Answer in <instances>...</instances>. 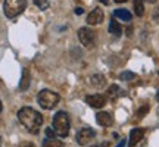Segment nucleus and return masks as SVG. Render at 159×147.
I'll return each mask as SVG.
<instances>
[{
    "label": "nucleus",
    "mask_w": 159,
    "mask_h": 147,
    "mask_svg": "<svg viewBox=\"0 0 159 147\" xmlns=\"http://www.w3.org/2000/svg\"><path fill=\"white\" fill-rule=\"evenodd\" d=\"M114 16L121 19V21H125V22H130L131 21V13L127 9H116L114 12Z\"/></svg>",
    "instance_id": "obj_14"
},
{
    "label": "nucleus",
    "mask_w": 159,
    "mask_h": 147,
    "mask_svg": "<svg viewBox=\"0 0 159 147\" xmlns=\"http://www.w3.org/2000/svg\"><path fill=\"white\" fill-rule=\"evenodd\" d=\"M2 110H3V106H2V102H0V113H2Z\"/></svg>",
    "instance_id": "obj_30"
},
{
    "label": "nucleus",
    "mask_w": 159,
    "mask_h": 147,
    "mask_svg": "<svg viewBox=\"0 0 159 147\" xmlns=\"http://www.w3.org/2000/svg\"><path fill=\"white\" fill-rule=\"evenodd\" d=\"M69 128H71V124H69V116L66 112H57L55 116H53V130L59 137H66L69 134Z\"/></svg>",
    "instance_id": "obj_2"
},
{
    "label": "nucleus",
    "mask_w": 159,
    "mask_h": 147,
    "mask_svg": "<svg viewBox=\"0 0 159 147\" xmlns=\"http://www.w3.org/2000/svg\"><path fill=\"white\" fill-rule=\"evenodd\" d=\"M93 147H97V146H93Z\"/></svg>",
    "instance_id": "obj_32"
},
{
    "label": "nucleus",
    "mask_w": 159,
    "mask_h": 147,
    "mask_svg": "<svg viewBox=\"0 0 159 147\" xmlns=\"http://www.w3.org/2000/svg\"><path fill=\"white\" fill-rule=\"evenodd\" d=\"M27 7V0H5L3 3V11L7 18H16L21 15Z\"/></svg>",
    "instance_id": "obj_4"
},
{
    "label": "nucleus",
    "mask_w": 159,
    "mask_h": 147,
    "mask_svg": "<svg viewBox=\"0 0 159 147\" xmlns=\"http://www.w3.org/2000/svg\"><path fill=\"white\" fill-rule=\"evenodd\" d=\"M35 6H39L41 11H46L49 7V0H34Z\"/></svg>",
    "instance_id": "obj_19"
},
{
    "label": "nucleus",
    "mask_w": 159,
    "mask_h": 147,
    "mask_svg": "<svg viewBox=\"0 0 159 147\" xmlns=\"http://www.w3.org/2000/svg\"><path fill=\"white\" fill-rule=\"evenodd\" d=\"M30 82H31V74H30L28 68H24L22 71V78H21V82H19V88L21 91H27L30 88Z\"/></svg>",
    "instance_id": "obj_11"
},
{
    "label": "nucleus",
    "mask_w": 159,
    "mask_h": 147,
    "mask_svg": "<svg viewBox=\"0 0 159 147\" xmlns=\"http://www.w3.org/2000/svg\"><path fill=\"white\" fill-rule=\"evenodd\" d=\"M0 146H2V137H0Z\"/></svg>",
    "instance_id": "obj_31"
},
{
    "label": "nucleus",
    "mask_w": 159,
    "mask_h": 147,
    "mask_svg": "<svg viewBox=\"0 0 159 147\" xmlns=\"http://www.w3.org/2000/svg\"><path fill=\"white\" fill-rule=\"evenodd\" d=\"M43 147H63V143L61 140H57L56 137H47L43 141Z\"/></svg>",
    "instance_id": "obj_15"
},
{
    "label": "nucleus",
    "mask_w": 159,
    "mask_h": 147,
    "mask_svg": "<svg viewBox=\"0 0 159 147\" xmlns=\"http://www.w3.org/2000/svg\"><path fill=\"white\" fill-rule=\"evenodd\" d=\"M96 121L97 124L102 125V127H111L114 124V118L109 112H99L96 115Z\"/></svg>",
    "instance_id": "obj_10"
},
{
    "label": "nucleus",
    "mask_w": 159,
    "mask_h": 147,
    "mask_svg": "<svg viewBox=\"0 0 159 147\" xmlns=\"http://www.w3.org/2000/svg\"><path fill=\"white\" fill-rule=\"evenodd\" d=\"M156 100L159 102V90H158V93H156Z\"/></svg>",
    "instance_id": "obj_29"
},
{
    "label": "nucleus",
    "mask_w": 159,
    "mask_h": 147,
    "mask_svg": "<svg viewBox=\"0 0 159 147\" xmlns=\"http://www.w3.org/2000/svg\"><path fill=\"white\" fill-rule=\"evenodd\" d=\"M109 33L112 35H115V37H119V35L122 34V28H121L118 21L111 19V22H109Z\"/></svg>",
    "instance_id": "obj_13"
},
{
    "label": "nucleus",
    "mask_w": 159,
    "mask_h": 147,
    "mask_svg": "<svg viewBox=\"0 0 159 147\" xmlns=\"http://www.w3.org/2000/svg\"><path fill=\"white\" fill-rule=\"evenodd\" d=\"M144 137V130L142 128H134L130 132V140H128V147H134L136 144L142 141V138Z\"/></svg>",
    "instance_id": "obj_9"
},
{
    "label": "nucleus",
    "mask_w": 159,
    "mask_h": 147,
    "mask_svg": "<svg viewBox=\"0 0 159 147\" xmlns=\"http://www.w3.org/2000/svg\"><path fill=\"white\" fill-rule=\"evenodd\" d=\"M153 19L159 24V6L156 7V9H155V11H153Z\"/></svg>",
    "instance_id": "obj_21"
},
{
    "label": "nucleus",
    "mask_w": 159,
    "mask_h": 147,
    "mask_svg": "<svg viewBox=\"0 0 159 147\" xmlns=\"http://www.w3.org/2000/svg\"><path fill=\"white\" fill-rule=\"evenodd\" d=\"M78 38H80V43L84 46L85 49H93L94 47V33L90 28H87V27L80 28Z\"/></svg>",
    "instance_id": "obj_5"
},
{
    "label": "nucleus",
    "mask_w": 159,
    "mask_h": 147,
    "mask_svg": "<svg viewBox=\"0 0 159 147\" xmlns=\"http://www.w3.org/2000/svg\"><path fill=\"white\" fill-rule=\"evenodd\" d=\"M46 134H47V137H53V131H52L50 128H47V130H46Z\"/></svg>",
    "instance_id": "obj_23"
},
{
    "label": "nucleus",
    "mask_w": 159,
    "mask_h": 147,
    "mask_svg": "<svg viewBox=\"0 0 159 147\" xmlns=\"http://www.w3.org/2000/svg\"><path fill=\"white\" fill-rule=\"evenodd\" d=\"M83 13H84L83 7H75V15H83Z\"/></svg>",
    "instance_id": "obj_22"
},
{
    "label": "nucleus",
    "mask_w": 159,
    "mask_h": 147,
    "mask_svg": "<svg viewBox=\"0 0 159 147\" xmlns=\"http://www.w3.org/2000/svg\"><path fill=\"white\" fill-rule=\"evenodd\" d=\"M103 18H105V13L100 7H94L93 11L89 13V16H87V24H90V25H97V24H100L103 21Z\"/></svg>",
    "instance_id": "obj_8"
},
{
    "label": "nucleus",
    "mask_w": 159,
    "mask_h": 147,
    "mask_svg": "<svg viewBox=\"0 0 159 147\" xmlns=\"http://www.w3.org/2000/svg\"><path fill=\"white\" fill-rule=\"evenodd\" d=\"M100 3H103V5H109V0H99Z\"/></svg>",
    "instance_id": "obj_25"
},
{
    "label": "nucleus",
    "mask_w": 159,
    "mask_h": 147,
    "mask_svg": "<svg viewBox=\"0 0 159 147\" xmlns=\"http://www.w3.org/2000/svg\"><path fill=\"white\" fill-rule=\"evenodd\" d=\"M85 103L94 109H100L106 105V97L103 94H90L85 97Z\"/></svg>",
    "instance_id": "obj_7"
},
{
    "label": "nucleus",
    "mask_w": 159,
    "mask_h": 147,
    "mask_svg": "<svg viewBox=\"0 0 159 147\" xmlns=\"http://www.w3.org/2000/svg\"><path fill=\"white\" fill-rule=\"evenodd\" d=\"M24 147H35V146H34V144H33V143H27V144H25V146H24Z\"/></svg>",
    "instance_id": "obj_26"
},
{
    "label": "nucleus",
    "mask_w": 159,
    "mask_h": 147,
    "mask_svg": "<svg viewBox=\"0 0 159 147\" xmlns=\"http://www.w3.org/2000/svg\"><path fill=\"white\" fill-rule=\"evenodd\" d=\"M37 100H39V105L46 110H50L56 106L59 100H61V96L55 93L52 90H41L37 96Z\"/></svg>",
    "instance_id": "obj_3"
},
{
    "label": "nucleus",
    "mask_w": 159,
    "mask_h": 147,
    "mask_svg": "<svg viewBox=\"0 0 159 147\" xmlns=\"http://www.w3.org/2000/svg\"><path fill=\"white\" fill-rule=\"evenodd\" d=\"M18 119L25 127V130L31 134H39L40 128L43 125V116L40 115V112L28 106L18 110Z\"/></svg>",
    "instance_id": "obj_1"
},
{
    "label": "nucleus",
    "mask_w": 159,
    "mask_h": 147,
    "mask_svg": "<svg viewBox=\"0 0 159 147\" xmlns=\"http://www.w3.org/2000/svg\"><path fill=\"white\" fill-rule=\"evenodd\" d=\"M148 112H149V106H148V105H144V106H142V108L137 110V118L142 119L143 116H144V115H146Z\"/></svg>",
    "instance_id": "obj_20"
},
{
    "label": "nucleus",
    "mask_w": 159,
    "mask_h": 147,
    "mask_svg": "<svg viewBox=\"0 0 159 147\" xmlns=\"http://www.w3.org/2000/svg\"><path fill=\"white\" fill-rule=\"evenodd\" d=\"M143 2H144V0H133L134 11H136L137 16H143V13H144V5H143Z\"/></svg>",
    "instance_id": "obj_16"
},
{
    "label": "nucleus",
    "mask_w": 159,
    "mask_h": 147,
    "mask_svg": "<svg viewBox=\"0 0 159 147\" xmlns=\"http://www.w3.org/2000/svg\"><path fill=\"white\" fill-rule=\"evenodd\" d=\"M116 3H124V2H127V0H115Z\"/></svg>",
    "instance_id": "obj_27"
},
{
    "label": "nucleus",
    "mask_w": 159,
    "mask_h": 147,
    "mask_svg": "<svg viewBox=\"0 0 159 147\" xmlns=\"http://www.w3.org/2000/svg\"><path fill=\"white\" fill-rule=\"evenodd\" d=\"M90 82H91L93 87H96V88H102L103 85L106 84V78L103 77L102 74H94V75L90 78Z\"/></svg>",
    "instance_id": "obj_12"
},
{
    "label": "nucleus",
    "mask_w": 159,
    "mask_h": 147,
    "mask_svg": "<svg viewBox=\"0 0 159 147\" xmlns=\"http://www.w3.org/2000/svg\"><path fill=\"white\" fill-rule=\"evenodd\" d=\"M96 137V131L91 130V128H83V130H80L77 132V143H78L80 146H85V144H89V143L93 140Z\"/></svg>",
    "instance_id": "obj_6"
},
{
    "label": "nucleus",
    "mask_w": 159,
    "mask_h": 147,
    "mask_svg": "<svg viewBox=\"0 0 159 147\" xmlns=\"http://www.w3.org/2000/svg\"><path fill=\"white\" fill-rule=\"evenodd\" d=\"M136 78V74L131 72V71H124V72H121L119 75V79H122V81H131V79Z\"/></svg>",
    "instance_id": "obj_17"
},
{
    "label": "nucleus",
    "mask_w": 159,
    "mask_h": 147,
    "mask_svg": "<svg viewBox=\"0 0 159 147\" xmlns=\"http://www.w3.org/2000/svg\"><path fill=\"white\" fill-rule=\"evenodd\" d=\"M144 2H148V3H155L156 0H144Z\"/></svg>",
    "instance_id": "obj_28"
},
{
    "label": "nucleus",
    "mask_w": 159,
    "mask_h": 147,
    "mask_svg": "<svg viewBox=\"0 0 159 147\" xmlns=\"http://www.w3.org/2000/svg\"><path fill=\"white\" fill-rule=\"evenodd\" d=\"M119 91H121V88H119L116 84H114V85H111V87H109L108 94L111 97H116V96H119Z\"/></svg>",
    "instance_id": "obj_18"
},
{
    "label": "nucleus",
    "mask_w": 159,
    "mask_h": 147,
    "mask_svg": "<svg viewBox=\"0 0 159 147\" xmlns=\"http://www.w3.org/2000/svg\"><path fill=\"white\" fill-rule=\"evenodd\" d=\"M116 147H125V140H121V141H119V144Z\"/></svg>",
    "instance_id": "obj_24"
}]
</instances>
